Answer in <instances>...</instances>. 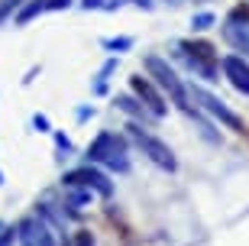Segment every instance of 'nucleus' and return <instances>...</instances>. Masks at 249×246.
Wrapping results in <instances>:
<instances>
[{
	"label": "nucleus",
	"instance_id": "obj_4",
	"mask_svg": "<svg viewBox=\"0 0 249 246\" xmlns=\"http://www.w3.org/2000/svg\"><path fill=\"white\" fill-rule=\"evenodd\" d=\"M188 97H191V104H197L201 110H207V114H213V117L220 120L223 127H230V130H236V133H246V123H243L236 114H233L227 104H223L217 94H211L207 88H201V84H191L188 88Z\"/></svg>",
	"mask_w": 249,
	"mask_h": 246
},
{
	"label": "nucleus",
	"instance_id": "obj_11",
	"mask_svg": "<svg viewBox=\"0 0 249 246\" xmlns=\"http://www.w3.org/2000/svg\"><path fill=\"white\" fill-rule=\"evenodd\" d=\"M178 49H181V52H188V55H194V58H204V62L220 65V55H217L213 42H207V39H181V42H178Z\"/></svg>",
	"mask_w": 249,
	"mask_h": 246
},
{
	"label": "nucleus",
	"instance_id": "obj_8",
	"mask_svg": "<svg viewBox=\"0 0 249 246\" xmlns=\"http://www.w3.org/2000/svg\"><path fill=\"white\" fill-rule=\"evenodd\" d=\"M178 49V46H175ZM178 62L185 65L188 72H194L201 81H220V65H213V62H204V58H194V55H188V52H181L178 49Z\"/></svg>",
	"mask_w": 249,
	"mask_h": 246
},
{
	"label": "nucleus",
	"instance_id": "obj_5",
	"mask_svg": "<svg viewBox=\"0 0 249 246\" xmlns=\"http://www.w3.org/2000/svg\"><path fill=\"white\" fill-rule=\"evenodd\" d=\"M129 88H133V94H136L139 100H142V107L152 114L156 120H162L168 114V104H165V94L159 91L156 84H152V78H142V75H133L129 78Z\"/></svg>",
	"mask_w": 249,
	"mask_h": 246
},
{
	"label": "nucleus",
	"instance_id": "obj_12",
	"mask_svg": "<svg viewBox=\"0 0 249 246\" xmlns=\"http://www.w3.org/2000/svg\"><path fill=\"white\" fill-rule=\"evenodd\" d=\"M39 13H46V0H26V3L13 13V19H17V26H23L29 19H36Z\"/></svg>",
	"mask_w": 249,
	"mask_h": 246
},
{
	"label": "nucleus",
	"instance_id": "obj_23",
	"mask_svg": "<svg viewBox=\"0 0 249 246\" xmlns=\"http://www.w3.org/2000/svg\"><path fill=\"white\" fill-rule=\"evenodd\" d=\"M33 123H36L39 130H49V120H46V117H36V120H33Z\"/></svg>",
	"mask_w": 249,
	"mask_h": 246
},
{
	"label": "nucleus",
	"instance_id": "obj_3",
	"mask_svg": "<svg viewBox=\"0 0 249 246\" xmlns=\"http://www.w3.org/2000/svg\"><path fill=\"white\" fill-rule=\"evenodd\" d=\"M126 130H129V139L142 149V155H146L149 162H156L159 169H165V172H175L178 169V159H175V152L168 149V143H162L159 136H152V133L142 130L139 123H129Z\"/></svg>",
	"mask_w": 249,
	"mask_h": 246
},
{
	"label": "nucleus",
	"instance_id": "obj_18",
	"mask_svg": "<svg viewBox=\"0 0 249 246\" xmlns=\"http://www.w3.org/2000/svg\"><path fill=\"white\" fill-rule=\"evenodd\" d=\"M71 246H94V237H91V230H78L71 240Z\"/></svg>",
	"mask_w": 249,
	"mask_h": 246
},
{
	"label": "nucleus",
	"instance_id": "obj_24",
	"mask_svg": "<svg viewBox=\"0 0 249 246\" xmlns=\"http://www.w3.org/2000/svg\"><path fill=\"white\" fill-rule=\"evenodd\" d=\"M162 3H168V7H178V3H181V0H162Z\"/></svg>",
	"mask_w": 249,
	"mask_h": 246
},
{
	"label": "nucleus",
	"instance_id": "obj_25",
	"mask_svg": "<svg viewBox=\"0 0 249 246\" xmlns=\"http://www.w3.org/2000/svg\"><path fill=\"white\" fill-rule=\"evenodd\" d=\"M58 246H71V240H68V237H62V243H58Z\"/></svg>",
	"mask_w": 249,
	"mask_h": 246
},
{
	"label": "nucleus",
	"instance_id": "obj_17",
	"mask_svg": "<svg viewBox=\"0 0 249 246\" xmlns=\"http://www.w3.org/2000/svg\"><path fill=\"white\" fill-rule=\"evenodd\" d=\"M23 3H26V0H0V23H3L7 17H13Z\"/></svg>",
	"mask_w": 249,
	"mask_h": 246
},
{
	"label": "nucleus",
	"instance_id": "obj_14",
	"mask_svg": "<svg viewBox=\"0 0 249 246\" xmlns=\"http://www.w3.org/2000/svg\"><path fill=\"white\" fill-rule=\"evenodd\" d=\"M223 23H236V26H249V3L243 0V3H236V7L227 13V19Z\"/></svg>",
	"mask_w": 249,
	"mask_h": 246
},
{
	"label": "nucleus",
	"instance_id": "obj_22",
	"mask_svg": "<svg viewBox=\"0 0 249 246\" xmlns=\"http://www.w3.org/2000/svg\"><path fill=\"white\" fill-rule=\"evenodd\" d=\"M13 240H17V230L10 227V230H3V237H0V246H10Z\"/></svg>",
	"mask_w": 249,
	"mask_h": 246
},
{
	"label": "nucleus",
	"instance_id": "obj_20",
	"mask_svg": "<svg viewBox=\"0 0 249 246\" xmlns=\"http://www.w3.org/2000/svg\"><path fill=\"white\" fill-rule=\"evenodd\" d=\"M81 7L84 10H104V7H107V0H81Z\"/></svg>",
	"mask_w": 249,
	"mask_h": 246
},
{
	"label": "nucleus",
	"instance_id": "obj_10",
	"mask_svg": "<svg viewBox=\"0 0 249 246\" xmlns=\"http://www.w3.org/2000/svg\"><path fill=\"white\" fill-rule=\"evenodd\" d=\"M117 110H123L126 117H133V123H146V120H156L152 114H149L146 107H142V100L136 97V94H117Z\"/></svg>",
	"mask_w": 249,
	"mask_h": 246
},
{
	"label": "nucleus",
	"instance_id": "obj_13",
	"mask_svg": "<svg viewBox=\"0 0 249 246\" xmlns=\"http://www.w3.org/2000/svg\"><path fill=\"white\" fill-rule=\"evenodd\" d=\"M29 246H55V240H52V233L42 220H33V243Z\"/></svg>",
	"mask_w": 249,
	"mask_h": 246
},
{
	"label": "nucleus",
	"instance_id": "obj_7",
	"mask_svg": "<svg viewBox=\"0 0 249 246\" xmlns=\"http://www.w3.org/2000/svg\"><path fill=\"white\" fill-rule=\"evenodd\" d=\"M220 72L227 75V81H230L240 94H249V62L243 58V55H223Z\"/></svg>",
	"mask_w": 249,
	"mask_h": 246
},
{
	"label": "nucleus",
	"instance_id": "obj_1",
	"mask_svg": "<svg viewBox=\"0 0 249 246\" xmlns=\"http://www.w3.org/2000/svg\"><path fill=\"white\" fill-rule=\"evenodd\" d=\"M142 68H146V78H152V84H156L162 94H168L178 110L191 114L194 107H191V97H188V84L178 78V72L162 58V55H146V58H142Z\"/></svg>",
	"mask_w": 249,
	"mask_h": 246
},
{
	"label": "nucleus",
	"instance_id": "obj_16",
	"mask_svg": "<svg viewBox=\"0 0 249 246\" xmlns=\"http://www.w3.org/2000/svg\"><path fill=\"white\" fill-rule=\"evenodd\" d=\"M104 49H110V52H126V49H133V39H129V36L104 39Z\"/></svg>",
	"mask_w": 249,
	"mask_h": 246
},
{
	"label": "nucleus",
	"instance_id": "obj_6",
	"mask_svg": "<svg viewBox=\"0 0 249 246\" xmlns=\"http://www.w3.org/2000/svg\"><path fill=\"white\" fill-rule=\"evenodd\" d=\"M65 185H78V188H88V191H97L101 198H110L113 194V182L101 169H94V165H81V169H74L62 178Z\"/></svg>",
	"mask_w": 249,
	"mask_h": 246
},
{
	"label": "nucleus",
	"instance_id": "obj_9",
	"mask_svg": "<svg viewBox=\"0 0 249 246\" xmlns=\"http://www.w3.org/2000/svg\"><path fill=\"white\" fill-rule=\"evenodd\" d=\"M223 39L233 52H240L243 58H249V26H236V23H223Z\"/></svg>",
	"mask_w": 249,
	"mask_h": 246
},
{
	"label": "nucleus",
	"instance_id": "obj_15",
	"mask_svg": "<svg viewBox=\"0 0 249 246\" xmlns=\"http://www.w3.org/2000/svg\"><path fill=\"white\" fill-rule=\"evenodd\" d=\"M213 23H217V17H213V13H207V10L191 17V29H194V33H204V29H211Z\"/></svg>",
	"mask_w": 249,
	"mask_h": 246
},
{
	"label": "nucleus",
	"instance_id": "obj_26",
	"mask_svg": "<svg viewBox=\"0 0 249 246\" xmlns=\"http://www.w3.org/2000/svg\"><path fill=\"white\" fill-rule=\"evenodd\" d=\"M194 3H204V0H194Z\"/></svg>",
	"mask_w": 249,
	"mask_h": 246
},
{
	"label": "nucleus",
	"instance_id": "obj_21",
	"mask_svg": "<svg viewBox=\"0 0 249 246\" xmlns=\"http://www.w3.org/2000/svg\"><path fill=\"white\" fill-rule=\"evenodd\" d=\"M123 3H133V7H139V10H152L156 7V0H123Z\"/></svg>",
	"mask_w": 249,
	"mask_h": 246
},
{
	"label": "nucleus",
	"instance_id": "obj_2",
	"mask_svg": "<svg viewBox=\"0 0 249 246\" xmlns=\"http://www.w3.org/2000/svg\"><path fill=\"white\" fill-rule=\"evenodd\" d=\"M88 162H101L113 172H129V149H126V136L120 133H110V130H104L97 136L91 139V146H88Z\"/></svg>",
	"mask_w": 249,
	"mask_h": 246
},
{
	"label": "nucleus",
	"instance_id": "obj_19",
	"mask_svg": "<svg viewBox=\"0 0 249 246\" xmlns=\"http://www.w3.org/2000/svg\"><path fill=\"white\" fill-rule=\"evenodd\" d=\"M74 0H46V10H68Z\"/></svg>",
	"mask_w": 249,
	"mask_h": 246
}]
</instances>
